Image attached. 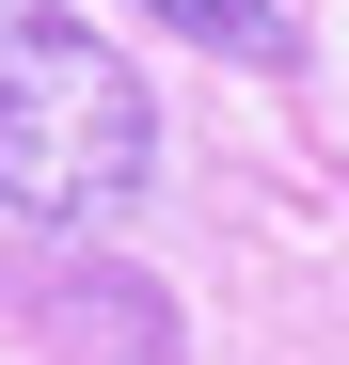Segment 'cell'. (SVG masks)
Returning a JSON list of instances; mask_svg holds the SVG:
<instances>
[{
    "label": "cell",
    "instance_id": "cell-1",
    "mask_svg": "<svg viewBox=\"0 0 349 365\" xmlns=\"http://www.w3.org/2000/svg\"><path fill=\"white\" fill-rule=\"evenodd\" d=\"M159 175V96L111 64L64 0H0V222L64 238Z\"/></svg>",
    "mask_w": 349,
    "mask_h": 365
},
{
    "label": "cell",
    "instance_id": "cell-2",
    "mask_svg": "<svg viewBox=\"0 0 349 365\" xmlns=\"http://www.w3.org/2000/svg\"><path fill=\"white\" fill-rule=\"evenodd\" d=\"M143 16L207 32V48H239L254 80H302V16H286V0H143Z\"/></svg>",
    "mask_w": 349,
    "mask_h": 365
}]
</instances>
